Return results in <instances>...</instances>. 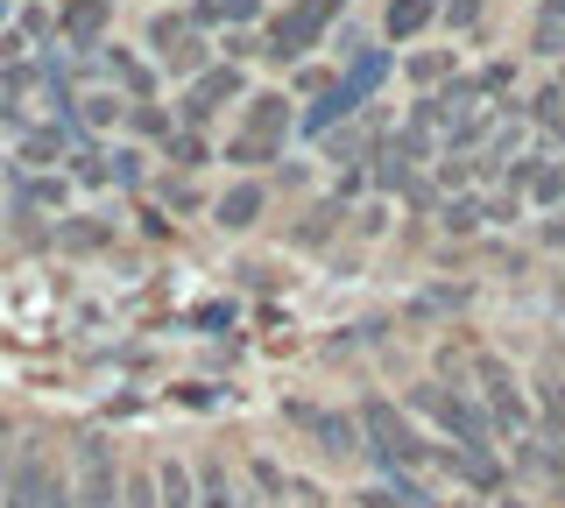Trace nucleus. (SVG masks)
Returning a JSON list of instances; mask_svg holds the SVG:
<instances>
[{"label":"nucleus","mask_w":565,"mask_h":508,"mask_svg":"<svg viewBox=\"0 0 565 508\" xmlns=\"http://www.w3.org/2000/svg\"><path fill=\"white\" fill-rule=\"evenodd\" d=\"M403 410H411V417H431V424L446 431V445H459L473 466H488V473H509L502 460H494V431H488L481 402H473L467 389H452V381H417Z\"/></svg>","instance_id":"nucleus-1"},{"label":"nucleus","mask_w":565,"mask_h":508,"mask_svg":"<svg viewBox=\"0 0 565 508\" xmlns=\"http://www.w3.org/2000/svg\"><path fill=\"white\" fill-rule=\"evenodd\" d=\"M353 417H361V460L375 466V480H388V473H417V466H431V437L411 424V410H403V402L367 396Z\"/></svg>","instance_id":"nucleus-2"},{"label":"nucleus","mask_w":565,"mask_h":508,"mask_svg":"<svg viewBox=\"0 0 565 508\" xmlns=\"http://www.w3.org/2000/svg\"><path fill=\"white\" fill-rule=\"evenodd\" d=\"M473 389H481L488 431L502 437V445H516V466H530V460H537V452L523 445V437H530V396H523V381L509 375V360L502 354H481V360H473Z\"/></svg>","instance_id":"nucleus-3"},{"label":"nucleus","mask_w":565,"mask_h":508,"mask_svg":"<svg viewBox=\"0 0 565 508\" xmlns=\"http://www.w3.org/2000/svg\"><path fill=\"white\" fill-rule=\"evenodd\" d=\"M347 0H290V8L269 22V36H262V57H276V64H297L305 50L332 29V14H340Z\"/></svg>","instance_id":"nucleus-4"},{"label":"nucleus","mask_w":565,"mask_h":508,"mask_svg":"<svg viewBox=\"0 0 565 508\" xmlns=\"http://www.w3.org/2000/svg\"><path fill=\"white\" fill-rule=\"evenodd\" d=\"M71 508H120V466L106 437H78V487H71Z\"/></svg>","instance_id":"nucleus-5"},{"label":"nucleus","mask_w":565,"mask_h":508,"mask_svg":"<svg viewBox=\"0 0 565 508\" xmlns=\"http://www.w3.org/2000/svg\"><path fill=\"white\" fill-rule=\"evenodd\" d=\"M290 424H305L318 445H326V460H353L361 452V417L347 410H318V402H290Z\"/></svg>","instance_id":"nucleus-6"},{"label":"nucleus","mask_w":565,"mask_h":508,"mask_svg":"<svg viewBox=\"0 0 565 508\" xmlns=\"http://www.w3.org/2000/svg\"><path fill=\"white\" fill-rule=\"evenodd\" d=\"M234 93H241V72H234V64H212V72H205V78L184 93L177 120H184V128H205V120L220 114V99H234Z\"/></svg>","instance_id":"nucleus-7"},{"label":"nucleus","mask_w":565,"mask_h":508,"mask_svg":"<svg viewBox=\"0 0 565 508\" xmlns=\"http://www.w3.org/2000/svg\"><path fill=\"white\" fill-rule=\"evenodd\" d=\"M106 22H114V0H71V8H64V43L71 50H85V43H99L106 36Z\"/></svg>","instance_id":"nucleus-8"},{"label":"nucleus","mask_w":565,"mask_h":508,"mask_svg":"<svg viewBox=\"0 0 565 508\" xmlns=\"http://www.w3.org/2000/svg\"><path fill=\"white\" fill-rule=\"evenodd\" d=\"M262 205H269V191H262L255 177H241L220 205H212V219H220L226 234H241V226H255V219H262Z\"/></svg>","instance_id":"nucleus-9"},{"label":"nucleus","mask_w":565,"mask_h":508,"mask_svg":"<svg viewBox=\"0 0 565 508\" xmlns=\"http://www.w3.org/2000/svg\"><path fill=\"white\" fill-rule=\"evenodd\" d=\"M282 128H290V99H276V93H262L255 107H247V142H262V149H282Z\"/></svg>","instance_id":"nucleus-10"},{"label":"nucleus","mask_w":565,"mask_h":508,"mask_svg":"<svg viewBox=\"0 0 565 508\" xmlns=\"http://www.w3.org/2000/svg\"><path fill=\"white\" fill-rule=\"evenodd\" d=\"M353 107H361V99H353V85H326V93H318V107H305V120H297V128L318 142V134H332Z\"/></svg>","instance_id":"nucleus-11"},{"label":"nucleus","mask_w":565,"mask_h":508,"mask_svg":"<svg viewBox=\"0 0 565 508\" xmlns=\"http://www.w3.org/2000/svg\"><path fill=\"white\" fill-rule=\"evenodd\" d=\"M156 501L163 508H199V473H191L184 460H163L156 466Z\"/></svg>","instance_id":"nucleus-12"},{"label":"nucleus","mask_w":565,"mask_h":508,"mask_svg":"<svg viewBox=\"0 0 565 508\" xmlns=\"http://www.w3.org/2000/svg\"><path fill=\"white\" fill-rule=\"evenodd\" d=\"M431 14H438V0H388V14H382V29L388 36H417V29H431Z\"/></svg>","instance_id":"nucleus-13"},{"label":"nucleus","mask_w":565,"mask_h":508,"mask_svg":"<svg viewBox=\"0 0 565 508\" xmlns=\"http://www.w3.org/2000/svg\"><path fill=\"white\" fill-rule=\"evenodd\" d=\"M191 29H226V22H255V0H199L184 14Z\"/></svg>","instance_id":"nucleus-14"},{"label":"nucleus","mask_w":565,"mask_h":508,"mask_svg":"<svg viewBox=\"0 0 565 508\" xmlns=\"http://www.w3.org/2000/svg\"><path fill=\"white\" fill-rule=\"evenodd\" d=\"M191 473H199V508H241V495H234V480H226L220 460H205V466H191Z\"/></svg>","instance_id":"nucleus-15"},{"label":"nucleus","mask_w":565,"mask_h":508,"mask_svg":"<svg viewBox=\"0 0 565 508\" xmlns=\"http://www.w3.org/2000/svg\"><path fill=\"white\" fill-rule=\"evenodd\" d=\"M106 64H114V78L128 85V93H141V99L156 93V72H149V64H141V57H128V50H106Z\"/></svg>","instance_id":"nucleus-16"},{"label":"nucleus","mask_w":565,"mask_h":508,"mask_svg":"<svg viewBox=\"0 0 565 508\" xmlns=\"http://www.w3.org/2000/svg\"><path fill=\"white\" fill-rule=\"evenodd\" d=\"M64 248L71 255H93V248H106V240H114V226H106V219H78V226H64Z\"/></svg>","instance_id":"nucleus-17"},{"label":"nucleus","mask_w":565,"mask_h":508,"mask_svg":"<svg viewBox=\"0 0 565 508\" xmlns=\"http://www.w3.org/2000/svg\"><path fill=\"white\" fill-rule=\"evenodd\" d=\"M382 78H388V50H361V57H353V78H347V85H353V99H361L367 85H382Z\"/></svg>","instance_id":"nucleus-18"},{"label":"nucleus","mask_w":565,"mask_h":508,"mask_svg":"<svg viewBox=\"0 0 565 508\" xmlns=\"http://www.w3.org/2000/svg\"><path fill=\"white\" fill-rule=\"evenodd\" d=\"M332 219H340V198L311 205V213H305V226H297V240H305V248H318V240H332Z\"/></svg>","instance_id":"nucleus-19"},{"label":"nucleus","mask_w":565,"mask_h":508,"mask_svg":"<svg viewBox=\"0 0 565 508\" xmlns=\"http://www.w3.org/2000/svg\"><path fill=\"white\" fill-rule=\"evenodd\" d=\"M120 508H163V501H156V473H149V466L120 480Z\"/></svg>","instance_id":"nucleus-20"},{"label":"nucleus","mask_w":565,"mask_h":508,"mask_svg":"<svg viewBox=\"0 0 565 508\" xmlns=\"http://www.w3.org/2000/svg\"><path fill=\"white\" fill-rule=\"evenodd\" d=\"M184 36H191V22H184V14H156V29H149V43H156V50H163V57H170V50H177V43H184Z\"/></svg>","instance_id":"nucleus-21"},{"label":"nucleus","mask_w":565,"mask_h":508,"mask_svg":"<svg viewBox=\"0 0 565 508\" xmlns=\"http://www.w3.org/2000/svg\"><path fill=\"white\" fill-rule=\"evenodd\" d=\"M411 78H417V85L452 78V57H446V50H424V57H411Z\"/></svg>","instance_id":"nucleus-22"},{"label":"nucleus","mask_w":565,"mask_h":508,"mask_svg":"<svg viewBox=\"0 0 565 508\" xmlns=\"http://www.w3.org/2000/svg\"><path fill=\"white\" fill-rule=\"evenodd\" d=\"M128 128H135V134H149V142H170V114H156V99L128 114Z\"/></svg>","instance_id":"nucleus-23"},{"label":"nucleus","mask_w":565,"mask_h":508,"mask_svg":"<svg viewBox=\"0 0 565 508\" xmlns=\"http://www.w3.org/2000/svg\"><path fill=\"white\" fill-rule=\"evenodd\" d=\"M530 120H537V128H552V134H565V99L558 93H537V99H530Z\"/></svg>","instance_id":"nucleus-24"},{"label":"nucleus","mask_w":565,"mask_h":508,"mask_svg":"<svg viewBox=\"0 0 565 508\" xmlns=\"http://www.w3.org/2000/svg\"><path fill=\"white\" fill-rule=\"evenodd\" d=\"M530 198H537V205H558L565 198V163H544L537 184H530Z\"/></svg>","instance_id":"nucleus-25"},{"label":"nucleus","mask_w":565,"mask_h":508,"mask_svg":"<svg viewBox=\"0 0 565 508\" xmlns=\"http://www.w3.org/2000/svg\"><path fill=\"white\" fill-rule=\"evenodd\" d=\"M106 177H114V184H141V149H114V155H106Z\"/></svg>","instance_id":"nucleus-26"},{"label":"nucleus","mask_w":565,"mask_h":508,"mask_svg":"<svg viewBox=\"0 0 565 508\" xmlns=\"http://www.w3.org/2000/svg\"><path fill=\"white\" fill-rule=\"evenodd\" d=\"M170 155H177V170H199V163H205V142H199V128H184V134H177V142H170Z\"/></svg>","instance_id":"nucleus-27"},{"label":"nucleus","mask_w":565,"mask_h":508,"mask_svg":"<svg viewBox=\"0 0 565 508\" xmlns=\"http://www.w3.org/2000/svg\"><path fill=\"white\" fill-rule=\"evenodd\" d=\"M530 50H544V57H565V22H537V36Z\"/></svg>","instance_id":"nucleus-28"},{"label":"nucleus","mask_w":565,"mask_h":508,"mask_svg":"<svg viewBox=\"0 0 565 508\" xmlns=\"http://www.w3.org/2000/svg\"><path fill=\"white\" fill-rule=\"evenodd\" d=\"M459 304H467V290H424V296H417L424 318H431V311H459Z\"/></svg>","instance_id":"nucleus-29"},{"label":"nucleus","mask_w":565,"mask_h":508,"mask_svg":"<svg viewBox=\"0 0 565 508\" xmlns=\"http://www.w3.org/2000/svg\"><path fill=\"white\" fill-rule=\"evenodd\" d=\"M438 14L459 22V29H473V22H481V0H438Z\"/></svg>","instance_id":"nucleus-30"},{"label":"nucleus","mask_w":565,"mask_h":508,"mask_svg":"<svg viewBox=\"0 0 565 508\" xmlns=\"http://www.w3.org/2000/svg\"><path fill=\"white\" fill-rule=\"evenodd\" d=\"M170 64H177V72H199V64H205V43H199V36H184V43L170 50Z\"/></svg>","instance_id":"nucleus-31"},{"label":"nucleus","mask_w":565,"mask_h":508,"mask_svg":"<svg viewBox=\"0 0 565 508\" xmlns=\"http://www.w3.org/2000/svg\"><path fill=\"white\" fill-rule=\"evenodd\" d=\"M481 134H488V114H467V120H459V128H452V149H473V142H481Z\"/></svg>","instance_id":"nucleus-32"},{"label":"nucleus","mask_w":565,"mask_h":508,"mask_svg":"<svg viewBox=\"0 0 565 508\" xmlns=\"http://www.w3.org/2000/svg\"><path fill=\"white\" fill-rule=\"evenodd\" d=\"M50 29H57V22H50V8H35V0H29V8H22V36H35V43H43Z\"/></svg>","instance_id":"nucleus-33"},{"label":"nucleus","mask_w":565,"mask_h":508,"mask_svg":"<svg viewBox=\"0 0 565 508\" xmlns=\"http://www.w3.org/2000/svg\"><path fill=\"white\" fill-rule=\"evenodd\" d=\"M226 155H234V163H276V155H269V149H262V142H247V134H241V142H234V149H226Z\"/></svg>","instance_id":"nucleus-34"},{"label":"nucleus","mask_w":565,"mask_h":508,"mask_svg":"<svg viewBox=\"0 0 565 508\" xmlns=\"http://www.w3.org/2000/svg\"><path fill=\"white\" fill-rule=\"evenodd\" d=\"M544 248H565V213H552V219H544Z\"/></svg>","instance_id":"nucleus-35"},{"label":"nucleus","mask_w":565,"mask_h":508,"mask_svg":"<svg viewBox=\"0 0 565 508\" xmlns=\"http://www.w3.org/2000/svg\"><path fill=\"white\" fill-rule=\"evenodd\" d=\"M537 22H565V0H544V14Z\"/></svg>","instance_id":"nucleus-36"},{"label":"nucleus","mask_w":565,"mask_h":508,"mask_svg":"<svg viewBox=\"0 0 565 508\" xmlns=\"http://www.w3.org/2000/svg\"><path fill=\"white\" fill-rule=\"evenodd\" d=\"M494 508H523V501H516V495H502V501H494Z\"/></svg>","instance_id":"nucleus-37"},{"label":"nucleus","mask_w":565,"mask_h":508,"mask_svg":"<svg viewBox=\"0 0 565 508\" xmlns=\"http://www.w3.org/2000/svg\"><path fill=\"white\" fill-rule=\"evenodd\" d=\"M0 14H8V8H0Z\"/></svg>","instance_id":"nucleus-38"}]
</instances>
